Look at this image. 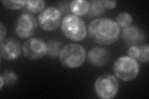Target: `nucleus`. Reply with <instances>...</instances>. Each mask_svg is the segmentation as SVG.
<instances>
[{"label":"nucleus","instance_id":"obj_1","mask_svg":"<svg viewBox=\"0 0 149 99\" xmlns=\"http://www.w3.org/2000/svg\"><path fill=\"white\" fill-rule=\"evenodd\" d=\"M88 30L91 39L102 45L115 43L120 34V29L116 22L106 17L97 18L91 21Z\"/></svg>","mask_w":149,"mask_h":99},{"label":"nucleus","instance_id":"obj_2","mask_svg":"<svg viewBox=\"0 0 149 99\" xmlns=\"http://www.w3.org/2000/svg\"><path fill=\"white\" fill-rule=\"evenodd\" d=\"M58 56L60 62L63 66L76 68L85 62L86 55L83 46L77 44H71L63 47Z\"/></svg>","mask_w":149,"mask_h":99},{"label":"nucleus","instance_id":"obj_3","mask_svg":"<svg viewBox=\"0 0 149 99\" xmlns=\"http://www.w3.org/2000/svg\"><path fill=\"white\" fill-rule=\"evenodd\" d=\"M61 29L63 34L73 41H81L87 34L85 22L80 17L73 14H70L63 19Z\"/></svg>","mask_w":149,"mask_h":99},{"label":"nucleus","instance_id":"obj_4","mask_svg":"<svg viewBox=\"0 0 149 99\" xmlns=\"http://www.w3.org/2000/svg\"><path fill=\"white\" fill-rule=\"evenodd\" d=\"M113 71L115 76L121 81H131L138 76L139 64L137 60L129 56H122L115 61Z\"/></svg>","mask_w":149,"mask_h":99},{"label":"nucleus","instance_id":"obj_5","mask_svg":"<svg viewBox=\"0 0 149 99\" xmlns=\"http://www.w3.org/2000/svg\"><path fill=\"white\" fill-rule=\"evenodd\" d=\"M119 82L116 76L110 74H104L97 78L95 89L97 96L102 99L114 98L119 91Z\"/></svg>","mask_w":149,"mask_h":99},{"label":"nucleus","instance_id":"obj_6","mask_svg":"<svg viewBox=\"0 0 149 99\" xmlns=\"http://www.w3.org/2000/svg\"><path fill=\"white\" fill-rule=\"evenodd\" d=\"M62 14L58 8L50 6L45 9L38 17L40 27L48 32L57 29L61 22Z\"/></svg>","mask_w":149,"mask_h":99},{"label":"nucleus","instance_id":"obj_7","mask_svg":"<svg viewBox=\"0 0 149 99\" xmlns=\"http://www.w3.org/2000/svg\"><path fill=\"white\" fill-rule=\"evenodd\" d=\"M37 28L35 17L29 13H23L18 17L16 22L15 32L21 38L26 39L33 35Z\"/></svg>","mask_w":149,"mask_h":99},{"label":"nucleus","instance_id":"obj_8","mask_svg":"<svg viewBox=\"0 0 149 99\" xmlns=\"http://www.w3.org/2000/svg\"><path fill=\"white\" fill-rule=\"evenodd\" d=\"M22 50L26 58L38 60L46 55L47 43L38 38H31L24 42Z\"/></svg>","mask_w":149,"mask_h":99},{"label":"nucleus","instance_id":"obj_9","mask_svg":"<svg viewBox=\"0 0 149 99\" xmlns=\"http://www.w3.org/2000/svg\"><path fill=\"white\" fill-rule=\"evenodd\" d=\"M21 46L19 42L14 38H8L1 42L0 55L7 61H13L19 57Z\"/></svg>","mask_w":149,"mask_h":99},{"label":"nucleus","instance_id":"obj_10","mask_svg":"<svg viewBox=\"0 0 149 99\" xmlns=\"http://www.w3.org/2000/svg\"><path fill=\"white\" fill-rule=\"evenodd\" d=\"M122 35L125 43L130 46H139L143 43L146 38L145 32L136 26L125 28Z\"/></svg>","mask_w":149,"mask_h":99},{"label":"nucleus","instance_id":"obj_11","mask_svg":"<svg viewBox=\"0 0 149 99\" xmlns=\"http://www.w3.org/2000/svg\"><path fill=\"white\" fill-rule=\"evenodd\" d=\"M87 58L92 65L101 67L108 63L110 53L108 50L104 47L95 46L88 51Z\"/></svg>","mask_w":149,"mask_h":99},{"label":"nucleus","instance_id":"obj_12","mask_svg":"<svg viewBox=\"0 0 149 99\" xmlns=\"http://www.w3.org/2000/svg\"><path fill=\"white\" fill-rule=\"evenodd\" d=\"M128 56L142 63L149 61V46L145 44L141 46H132L127 51Z\"/></svg>","mask_w":149,"mask_h":99},{"label":"nucleus","instance_id":"obj_13","mask_svg":"<svg viewBox=\"0 0 149 99\" xmlns=\"http://www.w3.org/2000/svg\"><path fill=\"white\" fill-rule=\"evenodd\" d=\"M89 7V1L86 0H74L70 4V9L73 15L79 17L87 15Z\"/></svg>","mask_w":149,"mask_h":99},{"label":"nucleus","instance_id":"obj_14","mask_svg":"<svg viewBox=\"0 0 149 99\" xmlns=\"http://www.w3.org/2000/svg\"><path fill=\"white\" fill-rule=\"evenodd\" d=\"M89 11L87 14L90 18L102 16L105 12V7L102 3V1L100 0H92L89 2Z\"/></svg>","mask_w":149,"mask_h":99},{"label":"nucleus","instance_id":"obj_15","mask_svg":"<svg viewBox=\"0 0 149 99\" xmlns=\"http://www.w3.org/2000/svg\"><path fill=\"white\" fill-rule=\"evenodd\" d=\"M45 6V2L42 0H30L26 1L24 7V11L29 14H37L42 11Z\"/></svg>","mask_w":149,"mask_h":99},{"label":"nucleus","instance_id":"obj_16","mask_svg":"<svg viewBox=\"0 0 149 99\" xmlns=\"http://www.w3.org/2000/svg\"><path fill=\"white\" fill-rule=\"evenodd\" d=\"M62 47L61 42L57 40H50L47 43V53L50 58H55L59 56Z\"/></svg>","mask_w":149,"mask_h":99},{"label":"nucleus","instance_id":"obj_17","mask_svg":"<svg viewBox=\"0 0 149 99\" xmlns=\"http://www.w3.org/2000/svg\"><path fill=\"white\" fill-rule=\"evenodd\" d=\"M133 18L130 14L127 12H120L116 17V23L119 27L127 28L130 26L132 23Z\"/></svg>","mask_w":149,"mask_h":99},{"label":"nucleus","instance_id":"obj_18","mask_svg":"<svg viewBox=\"0 0 149 99\" xmlns=\"http://www.w3.org/2000/svg\"><path fill=\"white\" fill-rule=\"evenodd\" d=\"M1 76L3 78L4 85L6 86H12L15 85L17 80L16 74L11 71H6L1 74Z\"/></svg>","mask_w":149,"mask_h":99},{"label":"nucleus","instance_id":"obj_19","mask_svg":"<svg viewBox=\"0 0 149 99\" xmlns=\"http://www.w3.org/2000/svg\"><path fill=\"white\" fill-rule=\"evenodd\" d=\"M26 1H7V0H2L1 3L4 6L11 10H16L24 8L26 4Z\"/></svg>","mask_w":149,"mask_h":99},{"label":"nucleus","instance_id":"obj_20","mask_svg":"<svg viewBox=\"0 0 149 99\" xmlns=\"http://www.w3.org/2000/svg\"><path fill=\"white\" fill-rule=\"evenodd\" d=\"M70 2H60L59 3L58 8L62 13H67L69 12V11H70Z\"/></svg>","mask_w":149,"mask_h":99},{"label":"nucleus","instance_id":"obj_21","mask_svg":"<svg viewBox=\"0 0 149 99\" xmlns=\"http://www.w3.org/2000/svg\"><path fill=\"white\" fill-rule=\"evenodd\" d=\"M102 3L104 4L105 8L107 9H113L116 7L117 4L116 1H108V0H103Z\"/></svg>","mask_w":149,"mask_h":99},{"label":"nucleus","instance_id":"obj_22","mask_svg":"<svg viewBox=\"0 0 149 99\" xmlns=\"http://www.w3.org/2000/svg\"><path fill=\"white\" fill-rule=\"evenodd\" d=\"M6 34V29L2 23L0 24V42L4 40V37Z\"/></svg>","mask_w":149,"mask_h":99},{"label":"nucleus","instance_id":"obj_23","mask_svg":"<svg viewBox=\"0 0 149 99\" xmlns=\"http://www.w3.org/2000/svg\"><path fill=\"white\" fill-rule=\"evenodd\" d=\"M4 85V79L1 76H0V89H2Z\"/></svg>","mask_w":149,"mask_h":99}]
</instances>
